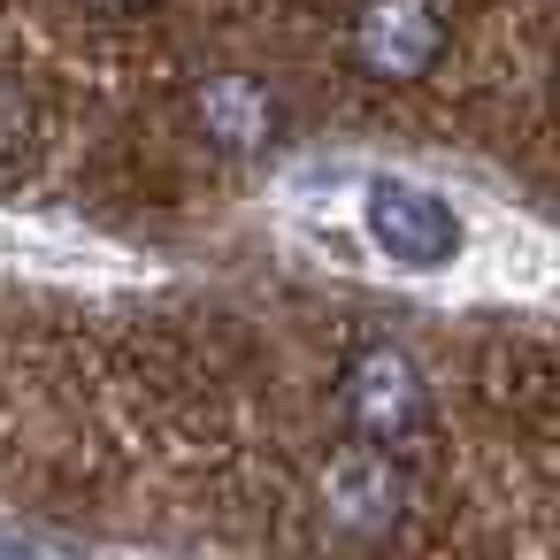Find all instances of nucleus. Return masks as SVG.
<instances>
[{
    "instance_id": "nucleus-1",
    "label": "nucleus",
    "mask_w": 560,
    "mask_h": 560,
    "mask_svg": "<svg viewBox=\"0 0 560 560\" xmlns=\"http://www.w3.org/2000/svg\"><path fill=\"white\" fill-rule=\"evenodd\" d=\"M330 399H338V430L353 445H376L392 460H415L430 445V384L399 338H361L338 361Z\"/></svg>"
},
{
    "instance_id": "nucleus-2",
    "label": "nucleus",
    "mask_w": 560,
    "mask_h": 560,
    "mask_svg": "<svg viewBox=\"0 0 560 560\" xmlns=\"http://www.w3.org/2000/svg\"><path fill=\"white\" fill-rule=\"evenodd\" d=\"M415 514V483H407V460L376 453V445H330L323 468H315V522L330 545L346 552H384Z\"/></svg>"
},
{
    "instance_id": "nucleus-3",
    "label": "nucleus",
    "mask_w": 560,
    "mask_h": 560,
    "mask_svg": "<svg viewBox=\"0 0 560 560\" xmlns=\"http://www.w3.org/2000/svg\"><path fill=\"white\" fill-rule=\"evenodd\" d=\"M445 39H453L445 0H353V16H346V55L376 85L430 78L438 55H445Z\"/></svg>"
},
{
    "instance_id": "nucleus-4",
    "label": "nucleus",
    "mask_w": 560,
    "mask_h": 560,
    "mask_svg": "<svg viewBox=\"0 0 560 560\" xmlns=\"http://www.w3.org/2000/svg\"><path fill=\"white\" fill-rule=\"evenodd\" d=\"M361 223H369V246L392 261V269H445L460 254V215L445 192L430 185H407V177H369L361 192Z\"/></svg>"
},
{
    "instance_id": "nucleus-5",
    "label": "nucleus",
    "mask_w": 560,
    "mask_h": 560,
    "mask_svg": "<svg viewBox=\"0 0 560 560\" xmlns=\"http://www.w3.org/2000/svg\"><path fill=\"white\" fill-rule=\"evenodd\" d=\"M185 116H192V131H200L223 162H261V154L284 139V101H277V85L254 78V70H208V78L192 85Z\"/></svg>"
},
{
    "instance_id": "nucleus-6",
    "label": "nucleus",
    "mask_w": 560,
    "mask_h": 560,
    "mask_svg": "<svg viewBox=\"0 0 560 560\" xmlns=\"http://www.w3.org/2000/svg\"><path fill=\"white\" fill-rule=\"evenodd\" d=\"M16 147H24V101L0 85V162H16Z\"/></svg>"
},
{
    "instance_id": "nucleus-7",
    "label": "nucleus",
    "mask_w": 560,
    "mask_h": 560,
    "mask_svg": "<svg viewBox=\"0 0 560 560\" xmlns=\"http://www.w3.org/2000/svg\"><path fill=\"white\" fill-rule=\"evenodd\" d=\"M85 9H101V16H139V9H154V0H85Z\"/></svg>"
}]
</instances>
